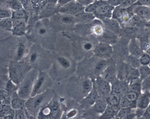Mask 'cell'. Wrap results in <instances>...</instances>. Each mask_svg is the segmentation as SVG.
Segmentation results:
<instances>
[{"instance_id": "obj_1", "label": "cell", "mask_w": 150, "mask_h": 119, "mask_svg": "<svg viewBox=\"0 0 150 119\" xmlns=\"http://www.w3.org/2000/svg\"><path fill=\"white\" fill-rule=\"evenodd\" d=\"M115 8L106 0H95L85 8L84 11L93 13L95 17L102 20L112 17Z\"/></svg>"}, {"instance_id": "obj_2", "label": "cell", "mask_w": 150, "mask_h": 119, "mask_svg": "<svg viewBox=\"0 0 150 119\" xmlns=\"http://www.w3.org/2000/svg\"><path fill=\"white\" fill-rule=\"evenodd\" d=\"M85 7L74 0L64 5L60 9L61 13L74 16L84 11Z\"/></svg>"}, {"instance_id": "obj_3", "label": "cell", "mask_w": 150, "mask_h": 119, "mask_svg": "<svg viewBox=\"0 0 150 119\" xmlns=\"http://www.w3.org/2000/svg\"><path fill=\"white\" fill-rule=\"evenodd\" d=\"M96 86L97 91L100 97L105 98L111 93V86L110 83L100 77L97 79Z\"/></svg>"}, {"instance_id": "obj_4", "label": "cell", "mask_w": 150, "mask_h": 119, "mask_svg": "<svg viewBox=\"0 0 150 119\" xmlns=\"http://www.w3.org/2000/svg\"><path fill=\"white\" fill-rule=\"evenodd\" d=\"M94 52L96 55L103 58L110 57L112 54L113 48L109 44L100 42L95 47Z\"/></svg>"}, {"instance_id": "obj_5", "label": "cell", "mask_w": 150, "mask_h": 119, "mask_svg": "<svg viewBox=\"0 0 150 119\" xmlns=\"http://www.w3.org/2000/svg\"><path fill=\"white\" fill-rule=\"evenodd\" d=\"M98 38L100 42L109 44L116 43L118 39L117 34L105 28L101 34L98 36Z\"/></svg>"}, {"instance_id": "obj_6", "label": "cell", "mask_w": 150, "mask_h": 119, "mask_svg": "<svg viewBox=\"0 0 150 119\" xmlns=\"http://www.w3.org/2000/svg\"><path fill=\"white\" fill-rule=\"evenodd\" d=\"M105 28L115 34H119L121 29L119 22L116 19L113 18H106L102 20Z\"/></svg>"}, {"instance_id": "obj_7", "label": "cell", "mask_w": 150, "mask_h": 119, "mask_svg": "<svg viewBox=\"0 0 150 119\" xmlns=\"http://www.w3.org/2000/svg\"><path fill=\"white\" fill-rule=\"evenodd\" d=\"M74 17L75 22L82 24L91 22L95 17L93 13L84 11L76 15Z\"/></svg>"}, {"instance_id": "obj_8", "label": "cell", "mask_w": 150, "mask_h": 119, "mask_svg": "<svg viewBox=\"0 0 150 119\" xmlns=\"http://www.w3.org/2000/svg\"><path fill=\"white\" fill-rule=\"evenodd\" d=\"M150 104V91L142 92L137 100V107L145 110Z\"/></svg>"}, {"instance_id": "obj_9", "label": "cell", "mask_w": 150, "mask_h": 119, "mask_svg": "<svg viewBox=\"0 0 150 119\" xmlns=\"http://www.w3.org/2000/svg\"><path fill=\"white\" fill-rule=\"evenodd\" d=\"M131 67L126 62L122 63L119 66L117 78L120 81H127L130 72Z\"/></svg>"}, {"instance_id": "obj_10", "label": "cell", "mask_w": 150, "mask_h": 119, "mask_svg": "<svg viewBox=\"0 0 150 119\" xmlns=\"http://www.w3.org/2000/svg\"><path fill=\"white\" fill-rule=\"evenodd\" d=\"M100 77L109 82H113L116 77V70L115 68L110 66L107 67L100 74Z\"/></svg>"}, {"instance_id": "obj_11", "label": "cell", "mask_w": 150, "mask_h": 119, "mask_svg": "<svg viewBox=\"0 0 150 119\" xmlns=\"http://www.w3.org/2000/svg\"><path fill=\"white\" fill-rule=\"evenodd\" d=\"M129 54L139 58L144 53L143 50L135 40H132L128 45Z\"/></svg>"}, {"instance_id": "obj_12", "label": "cell", "mask_w": 150, "mask_h": 119, "mask_svg": "<svg viewBox=\"0 0 150 119\" xmlns=\"http://www.w3.org/2000/svg\"><path fill=\"white\" fill-rule=\"evenodd\" d=\"M121 96H122L119 94L110 93L105 98L108 104L112 106L116 110L118 111L120 109V103Z\"/></svg>"}, {"instance_id": "obj_13", "label": "cell", "mask_w": 150, "mask_h": 119, "mask_svg": "<svg viewBox=\"0 0 150 119\" xmlns=\"http://www.w3.org/2000/svg\"><path fill=\"white\" fill-rule=\"evenodd\" d=\"M134 12L136 15L141 18L150 19V8L147 6L137 5Z\"/></svg>"}, {"instance_id": "obj_14", "label": "cell", "mask_w": 150, "mask_h": 119, "mask_svg": "<svg viewBox=\"0 0 150 119\" xmlns=\"http://www.w3.org/2000/svg\"><path fill=\"white\" fill-rule=\"evenodd\" d=\"M108 105L105 98H100L94 104L92 108L93 110L97 113H103Z\"/></svg>"}, {"instance_id": "obj_15", "label": "cell", "mask_w": 150, "mask_h": 119, "mask_svg": "<svg viewBox=\"0 0 150 119\" xmlns=\"http://www.w3.org/2000/svg\"><path fill=\"white\" fill-rule=\"evenodd\" d=\"M100 97L95 86L94 88L92 90L87 97L85 98L83 103L87 105H92L100 99Z\"/></svg>"}, {"instance_id": "obj_16", "label": "cell", "mask_w": 150, "mask_h": 119, "mask_svg": "<svg viewBox=\"0 0 150 119\" xmlns=\"http://www.w3.org/2000/svg\"><path fill=\"white\" fill-rule=\"evenodd\" d=\"M118 111L112 106L108 104L104 111L100 116L102 119H111L115 118Z\"/></svg>"}, {"instance_id": "obj_17", "label": "cell", "mask_w": 150, "mask_h": 119, "mask_svg": "<svg viewBox=\"0 0 150 119\" xmlns=\"http://www.w3.org/2000/svg\"><path fill=\"white\" fill-rule=\"evenodd\" d=\"M124 95L131 103L132 108H136L137 107L136 102L139 95L134 92L129 90Z\"/></svg>"}, {"instance_id": "obj_18", "label": "cell", "mask_w": 150, "mask_h": 119, "mask_svg": "<svg viewBox=\"0 0 150 119\" xmlns=\"http://www.w3.org/2000/svg\"><path fill=\"white\" fill-rule=\"evenodd\" d=\"M137 93L139 95L142 93V80L139 79L129 84V90Z\"/></svg>"}, {"instance_id": "obj_19", "label": "cell", "mask_w": 150, "mask_h": 119, "mask_svg": "<svg viewBox=\"0 0 150 119\" xmlns=\"http://www.w3.org/2000/svg\"><path fill=\"white\" fill-rule=\"evenodd\" d=\"M126 63L131 67L138 69L141 65L139 58L133 56L131 55H129L126 57Z\"/></svg>"}, {"instance_id": "obj_20", "label": "cell", "mask_w": 150, "mask_h": 119, "mask_svg": "<svg viewBox=\"0 0 150 119\" xmlns=\"http://www.w3.org/2000/svg\"><path fill=\"white\" fill-rule=\"evenodd\" d=\"M135 109H132L130 107L120 108L118 111L115 118L119 119H124L129 113L134 111Z\"/></svg>"}, {"instance_id": "obj_21", "label": "cell", "mask_w": 150, "mask_h": 119, "mask_svg": "<svg viewBox=\"0 0 150 119\" xmlns=\"http://www.w3.org/2000/svg\"><path fill=\"white\" fill-rule=\"evenodd\" d=\"M138 69L140 79L142 81L150 75V67L149 65H141Z\"/></svg>"}, {"instance_id": "obj_22", "label": "cell", "mask_w": 150, "mask_h": 119, "mask_svg": "<svg viewBox=\"0 0 150 119\" xmlns=\"http://www.w3.org/2000/svg\"><path fill=\"white\" fill-rule=\"evenodd\" d=\"M107 62L106 61L102 60L99 61L96 65L94 72L96 75L100 74L107 67Z\"/></svg>"}, {"instance_id": "obj_23", "label": "cell", "mask_w": 150, "mask_h": 119, "mask_svg": "<svg viewBox=\"0 0 150 119\" xmlns=\"http://www.w3.org/2000/svg\"><path fill=\"white\" fill-rule=\"evenodd\" d=\"M139 79H140V77L138 69L131 67L130 72L127 81L129 84Z\"/></svg>"}, {"instance_id": "obj_24", "label": "cell", "mask_w": 150, "mask_h": 119, "mask_svg": "<svg viewBox=\"0 0 150 119\" xmlns=\"http://www.w3.org/2000/svg\"><path fill=\"white\" fill-rule=\"evenodd\" d=\"M116 50L119 54L122 56H126L129 55V53L128 45L125 44L121 43L117 47Z\"/></svg>"}, {"instance_id": "obj_25", "label": "cell", "mask_w": 150, "mask_h": 119, "mask_svg": "<svg viewBox=\"0 0 150 119\" xmlns=\"http://www.w3.org/2000/svg\"><path fill=\"white\" fill-rule=\"evenodd\" d=\"M82 88L84 93L87 94L90 93L93 88V83L89 79L84 80L82 84Z\"/></svg>"}, {"instance_id": "obj_26", "label": "cell", "mask_w": 150, "mask_h": 119, "mask_svg": "<svg viewBox=\"0 0 150 119\" xmlns=\"http://www.w3.org/2000/svg\"><path fill=\"white\" fill-rule=\"evenodd\" d=\"M0 25L2 28L10 29L13 26V21L10 17L2 19L1 20Z\"/></svg>"}, {"instance_id": "obj_27", "label": "cell", "mask_w": 150, "mask_h": 119, "mask_svg": "<svg viewBox=\"0 0 150 119\" xmlns=\"http://www.w3.org/2000/svg\"><path fill=\"white\" fill-rule=\"evenodd\" d=\"M31 80L26 81L21 87L19 92L21 96L26 95L28 93L31 83Z\"/></svg>"}, {"instance_id": "obj_28", "label": "cell", "mask_w": 150, "mask_h": 119, "mask_svg": "<svg viewBox=\"0 0 150 119\" xmlns=\"http://www.w3.org/2000/svg\"><path fill=\"white\" fill-rule=\"evenodd\" d=\"M13 33L16 35H21L23 34L25 29V25L23 22L14 26Z\"/></svg>"}, {"instance_id": "obj_29", "label": "cell", "mask_w": 150, "mask_h": 119, "mask_svg": "<svg viewBox=\"0 0 150 119\" xmlns=\"http://www.w3.org/2000/svg\"><path fill=\"white\" fill-rule=\"evenodd\" d=\"M141 65H149L150 64V55L144 53L139 58Z\"/></svg>"}, {"instance_id": "obj_30", "label": "cell", "mask_w": 150, "mask_h": 119, "mask_svg": "<svg viewBox=\"0 0 150 119\" xmlns=\"http://www.w3.org/2000/svg\"><path fill=\"white\" fill-rule=\"evenodd\" d=\"M142 93L150 91V75L142 81Z\"/></svg>"}, {"instance_id": "obj_31", "label": "cell", "mask_w": 150, "mask_h": 119, "mask_svg": "<svg viewBox=\"0 0 150 119\" xmlns=\"http://www.w3.org/2000/svg\"><path fill=\"white\" fill-rule=\"evenodd\" d=\"M9 4L15 10H22L23 8L21 2L18 0H11Z\"/></svg>"}, {"instance_id": "obj_32", "label": "cell", "mask_w": 150, "mask_h": 119, "mask_svg": "<svg viewBox=\"0 0 150 119\" xmlns=\"http://www.w3.org/2000/svg\"><path fill=\"white\" fill-rule=\"evenodd\" d=\"M132 105L131 103L127 99L125 95L121 97L119 105L120 109L129 107L132 108Z\"/></svg>"}, {"instance_id": "obj_33", "label": "cell", "mask_w": 150, "mask_h": 119, "mask_svg": "<svg viewBox=\"0 0 150 119\" xmlns=\"http://www.w3.org/2000/svg\"><path fill=\"white\" fill-rule=\"evenodd\" d=\"M44 97L43 95H40L33 99L31 104L32 107L35 109L39 106L43 101Z\"/></svg>"}, {"instance_id": "obj_34", "label": "cell", "mask_w": 150, "mask_h": 119, "mask_svg": "<svg viewBox=\"0 0 150 119\" xmlns=\"http://www.w3.org/2000/svg\"><path fill=\"white\" fill-rule=\"evenodd\" d=\"M137 28L133 27H128L125 28L123 30V33L127 35H132L137 33Z\"/></svg>"}, {"instance_id": "obj_35", "label": "cell", "mask_w": 150, "mask_h": 119, "mask_svg": "<svg viewBox=\"0 0 150 119\" xmlns=\"http://www.w3.org/2000/svg\"><path fill=\"white\" fill-rule=\"evenodd\" d=\"M45 79L43 77H41L38 80L33 90V92L34 93H37L42 86L43 85Z\"/></svg>"}, {"instance_id": "obj_36", "label": "cell", "mask_w": 150, "mask_h": 119, "mask_svg": "<svg viewBox=\"0 0 150 119\" xmlns=\"http://www.w3.org/2000/svg\"><path fill=\"white\" fill-rule=\"evenodd\" d=\"M61 18L62 22L66 24H70L75 22L74 16L66 14Z\"/></svg>"}, {"instance_id": "obj_37", "label": "cell", "mask_w": 150, "mask_h": 119, "mask_svg": "<svg viewBox=\"0 0 150 119\" xmlns=\"http://www.w3.org/2000/svg\"><path fill=\"white\" fill-rule=\"evenodd\" d=\"M25 13L22 10H15L12 14V16L14 19H21L25 17Z\"/></svg>"}, {"instance_id": "obj_38", "label": "cell", "mask_w": 150, "mask_h": 119, "mask_svg": "<svg viewBox=\"0 0 150 119\" xmlns=\"http://www.w3.org/2000/svg\"><path fill=\"white\" fill-rule=\"evenodd\" d=\"M58 60L60 64L64 68H67L70 66V63L67 58L63 57H60L58 58Z\"/></svg>"}, {"instance_id": "obj_39", "label": "cell", "mask_w": 150, "mask_h": 119, "mask_svg": "<svg viewBox=\"0 0 150 119\" xmlns=\"http://www.w3.org/2000/svg\"><path fill=\"white\" fill-rule=\"evenodd\" d=\"M145 110L136 107L134 111L135 118H142Z\"/></svg>"}, {"instance_id": "obj_40", "label": "cell", "mask_w": 150, "mask_h": 119, "mask_svg": "<svg viewBox=\"0 0 150 119\" xmlns=\"http://www.w3.org/2000/svg\"><path fill=\"white\" fill-rule=\"evenodd\" d=\"M11 16V15L8 10L3 9H1L0 11L1 19L9 18Z\"/></svg>"}, {"instance_id": "obj_41", "label": "cell", "mask_w": 150, "mask_h": 119, "mask_svg": "<svg viewBox=\"0 0 150 119\" xmlns=\"http://www.w3.org/2000/svg\"><path fill=\"white\" fill-rule=\"evenodd\" d=\"M133 5L150 6V0H138Z\"/></svg>"}, {"instance_id": "obj_42", "label": "cell", "mask_w": 150, "mask_h": 119, "mask_svg": "<svg viewBox=\"0 0 150 119\" xmlns=\"http://www.w3.org/2000/svg\"><path fill=\"white\" fill-rule=\"evenodd\" d=\"M22 104V102L18 99H14L12 102V107L14 109H18L21 107Z\"/></svg>"}, {"instance_id": "obj_43", "label": "cell", "mask_w": 150, "mask_h": 119, "mask_svg": "<svg viewBox=\"0 0 150 119\" xmlns=\"http://www.w3.org/2000/svg\"><path fill=\"white\" fill-rule=\"evenodd\" d=\"M77 2L85 6H87L93 3L95 0H75Z\"/></svg>"}, {"instance_id": "obj_44", "label": "cell", "mask_w": 150, "mask_h": 119, "mask_svg": "<svg viewBox=\"0 0 150 119\" xmlns=\"http://www.w3.org/2000/svg\"><path fill=\"white\" fill-rule=\"evenodd\" d=\"M123 0H107L108 3L110 5L115 7L119 6Z\"/></svg>"}, {"instance_id": "obj_45", "label": "cell", "mask_w": 150, "mask_h": 119, "mask_svg": "<svg viewBox=\"0 0 150 119\" xmlns=\"http://www.w3.org/2000/svg\"><path fill=\"white\" fill-rule=\"evenodd\" d=\"M142 118L146 119H150V104L145 109Z\"/></svg>"}, {"instance_id": "obj_46", "label": "cell", "mask_w": 150, "mask_h": 119, "mask_svg": "<svg viewBox=\"0 0 150 119\" xmlns=\"http://www.w3.org/2000/svg\"><path fill=\"white\" fill-rule=\"evenodd\" d=\"M93 47V45L90 42H86L83 45V49L86 51H89Z\"/></svg>"}, {"instance_id": "obj_47", "label": "cell", "mask_w": 150, "mask_h": 119, "mask_svg": "<svg viewBox=\"0 0 150 119\" xmlns=\"http://www.w3.org/2000/svg\"><path fill=\"white\" fill-rule=\"evenodd\" d=\"M21 3L23 8L26 9L30 8V3L29 0H21Z\"/></svg>"}, {"instance_id": "obj_48", "label": "cell", "mask_w": 150, "mask_h": 119, "mask_svg": "<svg viewBox=\"0 0 150 119\" xmlns=\"http://www.w3.org/2000/svg\"><path fill=\"white\" fill-rule=\"evenodd\" d=\"M24 52V49L21 46L19 47L18 49L17 52V57L18 58H20L22 56Z\"/></svg>"}, {"instance_id": "obj_49", "label": "cell", "mask_w": 150, "mask_h": 119, "mask_svg": "<svg viewBox=\"0 0 150 119\" xmlns=\"http://www.w3.org/2000/svg\"><path fill=\"white\" fill-rule=\"evenodd\" d=\"M75 0H58V4L61 6Z\"/></svg>"}, {"instance_id": "obj_50", "label": "cell", "mask_w": 150, "mask_h": 119, "mask_svg": "<svg viewBox=\"0 0 150 119\" xmlns=\"http://www.w3.org/2000/svg\"><path fill=\"white\" fill-rule=\"evenodd\" d=\"M36 54L35 53L32 54L30 56V61L32 62L35 61L36 58Z\"/></svg>"}, {"instance_id": "obj_51", "label": "cell", "mask_w": 150, "mask_h": 119, "mask_svg": "<svg viewBox=\"0 0 150 119\" xmlns=\"http://www.w3.org/2000/svg\"><path fill=\"white\" fill-rule=\"evenodd\" d=\"M46 30L44 28H41L39 31V33L41 35L45 34L46 33Z\"/></svg>"}, {"instance_id": "obj_52", "label": "cell", "mask_w": 150, "mask_h": 119, "mask_svg": "<svg viewBox=\"0 0 150 119\" xmlns=\"http://www.w3.org/2000/svg\"><path fill=\"white\" fill-rule=\"evenodd\" d=\"M16 118L17 119H23L24 118V117L22 113H19L16 114Z\"/></svg>"}, {"instance_id": "obj_53", "label": "cell", "mask_w": 150, "mask_h": 119, "mask_svg": "<svg viewBox=\"0 0 150 119\" xmlns=\"http://www.w3.org/2000/svg\"><path fill=\"white\" fill-rule=\"evenodd\" d=\"M8 95V93L5 91H2V92H1V96H2V97H5L7 96Z\"/></svg>"}, {"instance_id": "obj_54", "label": "cell", "mask_w": 150, "mask_h": 119, "mask_svg": "<svg viewBox=\"0 0 150 119\" xmlns=\"http://www.w3.org/2000/svg\"><path fill=\"white\" fill-rule=\"evenodd\" d=\"M12 85L11 82L10 81L8 82L6 86V88L7 90H9L11 87Z\"/></svg>"}, {"instance_id": "obj_55", "label": "cell", "mask_w": 150, "mask_h": 119, "mask_svg": "<svg viewBox=\"0 0 150 119\" xmlns=\"http://www.w3.org/2000/svg\"><path fill=\"white\" fill-rule=\"evenodd\" d=\"M146 51V52L150 55V46L149 47Z\"/></svg>"}, {"instance_id": "obj_56", "label": "cell", "mask_w": 150, "mask_h": 119, "mask_svg": "<svg viewBox=\"0 0 150 119\" xmlns=\"http://www.w3.org/2000/svg\"><path fill=\"white\" fill-rule=\"evenodd\" d=\"M5 119H13V117L11 116H7L5 118Z\"/></svg>"}, {"instance_id": "obj_57", "label": "cell", "mask_w": 150, "mask_h": 119, "mask_svg": "<svg viewBox=\"0 0 150 119\" xmlns=\"http://www.w3.org/2000/svg\"><path fill=\"white\" fill-rule=\"evenodd\" d=\"M149 66H150V64L149 65Z\"/></svg>"}, {"instance_id": "obj_58", "label": "cell", "mask_w": 150, "mask_h": 119, "mask_svg": "<svg viewBox=\"0 0 150 119\" xmlns=\"http://www.w3.org/2000/svg\"></svg>"}, {"instance_id": "obj_59", "label": "cell", "mask_w": 150, "mask_h": 119, "mask_svg": "<svg viewBox=\"0 0 150 119\" xmlns=\"http://www.w3.org/2000/svg\"></svg>"}]
</instances>
